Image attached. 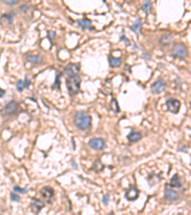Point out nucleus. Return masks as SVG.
I'll return each instance as SVG.
<instances>
[{"mask_svg":"<svg viewBox=\"0 0 191 215\" xmlns=\"http://www.w3.org/2000/svg\"><path fill=\"white\" fill-rule=\"evenodd\" d=\"M74 122L76 124V126L79 129L85 130V129L90 128L92 119H91V116L87 114L86 112L79 111V112H76L75 114Z\"/></svg>","mask_w":191,"mask_h":215,"instance_id":"1","label":"nucleus"},{"mask_svg":"<svg viewBox=\"0 0 191 215\" xmlns=\"http://www.w3.org/2000/svg\"><path fill=\"white\" fill-rule=\"evenodd\" d=\"M67 89L71 95H76L80 90V76L76 75L70 77L66 80Z\"/></svg>","mask_w":191,"mask_h":215,"instance_id":"2","label":"nucleus"},{"mask_svg":"<svg viewBox=\"0 0 191 215\" xmlns=\"http://www.w3.org/2000/svg\"><path fill=\"white\" fill-rule=\"evenodd\" d=\"M180 106H181L180 101L176 99H170L168 100H166L167 109H168L170 112L174 113V114H177L179 112V110H180Z\"/></svg>","mask_w":191,"mask_h":215,"instance_id":"3","label":"nucleus"},{"mask_svg":"<svg viewBox=\"0 0 191 215\" xmlns=\"http://www.w3.org/2000/svg\"><path fill=\"white\" fill-rule=\"evenodd\" d=\"M79 69H80V65L79 63H71L65 68V75L68 77L79 75Z\"/></svg>","mask_w":191,"mask_h":215,"instance_id":"4","label":"nucleus"},{"mask_svg":"<svg viewBox=\"0 0 191 215\" xmlns=\"http://www.w3.org/2000/svg\"><path fill=\"white\" fill-rule=\"evenodd\" d=\"M165 88H166L165 82L163 80H158L151 85V91L154 94H160L165 90Z\"/></svg>","mask_w":191,"mask_h":215,"instance_id":"5","label":"nucleus"},{"mask_svg":"<svg viewBox=\"0 0 191 215\" xmlns=\"http://www.w3.org/2000/svg\"><path fill=\"white\" fill-rule=\"evenodd\" d=\"M187 55V52H186V47H184L183 44H178L176 45V47L174 48V50H173V53H172V56L175 57H186Z\"/></svg>","mask_w":191,"mask_h":215,"instance_id":"6","label":"nucleus"},{"mask_svg":"<svg viewBox=\"0 0 191 215\" xmlns=\"http://www.w3.org/2000/svg\"><path fill=\"white\" fill-rule=\"evenodd\" d=\"M89 145L93 149H96V150H102V149L105 147V142L102 139H92L90 142H89Z\"/></svg>","mask_w":191,"mask_h":215,"instance_id":"7","label":"nucleus"},{"mask_svg":"<svg viewBox=\"0 0 191 215\" xmlns=\"http://www.w3.org/2000/svg\"><path fill=\"white\" fill-rule=\"evenodd\" d=\"M17 108H18V104L15 101H11L7 105L4 107V114L5 115H13L17 111Z\"/></svg>","mask_w":191,"mask_h":215,"instance_id":"8","label":"nucleus"},{"mask_svg":"<svg viewBox=\"0 0 191 215\" xmlns=\"http://www.w3.org/2000/svg\"><path fill=\"white\" fill-rule=\"evenodd\" d=\"M125 197L129 201H135L139 197V190L134 187H131L125 193Z\"/></svg>","mask_w":191,"mask_h":215,"instance_id":"9","label":"nucleus"},{"mask_svg":"<svg viewBox=\"0 0 191 215\" xmlns=\"http://www.w3.org/2000/svg\"><path fill=\"white\" fill-rule=\"evenodd\" d=\"M40 194L42 196V198L49 201L53 197V189L49 187H45L40 190Z\"/></svg>","mask_w":191,"mask_h":215,"instance_id":"10","label":"nucleus"},{"mask_svg":"<svg viewBox=\"0 0 191 215\" xmlns=\"http://www.w3.org/2000/svg\"><path fill=\"white\" fill-rule=\"evenodd\" d=\"M43 206H44L43 203L41 202L40 200L37 199V198L33 199L32 204H31V207H32V210L34 213H38L41 210H42Z\"/></svg>","mask_w":191,"mask_h":215,"instance_id":"11","label":"nucleus"},{"mask_svg":"<svg viewBox=\"0 0 191 215\" xmlns=\"http://www.w3.org/2000/svg\"><path fill=\"white\" fill-rule=\"evenodd\" d=\"M77 24H79V26L82 29H88V30H93V26L91 24V21L88 20L86 18L84 19H81L79 21H77Z\"/></svg>","mask_w":191,"mask_h":215,"instance_id":"12","label":"nucleus"},{"mask_svg":"<svg viewBox=\"0 0 191 215\" xmlns=\"http://www.w3.org/2000/svg\"><path fill=\"white\" fill-rule=\"evenodd\" d=\"M127 139L131 142H136L141 139V134L139 132H134V131H132V132L127 136Z\"/></svg>","mask_w":191,"mask_h":215,"instance_id":"13","label":"nucleus"},{"mask_svg":"<svg viewBox=\"0 0 191 215\" xmlns=\"http://www.w3.org/2000/svg\"><path fill=\"white\" fill-rule=\"evenodd\" d=\"M164 197L169 201H176L178 199V194H177V192H175V191L167 189V190H165Z\"/></svg>","mask_w":191,"mask_h":215,"instance_id":"14","label":"nucleus"},{"mask_svg":"<svg viewBox=\"0 0 191 215\" xmlns=\"http://www.w3.org/2000/svg\"><path fill=\"white\" fill-rule=\"evenodd\" d=\"M102 91L105 95H109L112 93V81L110 80H107L104 81L102 86Z\"/></svg>","mask_w":191,"mask_h":215,"instance_id":"15","label":"nucleus"},{"mask_svg":"<svg viewBox=\"0 0 191 215\" xmlns=\"http://www.w3.org/2000/svg\"><path fill=\"white\" fill-rule=\"evenodd\" d=\"M172 42H173V37L169 34H164L160 39V43L162 45H163V46H167Z\"/></svg>","mask_w":191,"mask_h":215,"instance_id":"16","label":"nucleus"},{"mask_svg":"<svg viewBox=\"0 0 191 215\" xmlns=\"http://www.w3.org/2000/svg\"><path fill=\"white\" fill-rule=\"evenodd\" d=\"M109 64L111 67H118V66H121V59L109 57Z\"/></svg>","mask_w":191,"mask_h":215,"instance_id":"17","label":"nucleus"},{"mask_svg":"<svg viewBox=\"0 0 191 215\" xmlns=\"http://www.w3.org/2000/svg\"><path fill=\"white\" fill-rule=\"evenodd\" d=\"M27 59L34 64H39L41 62V57L37 55H29L27 56Z\"/></svg>","mask_w":191,"mask_h":215,"instance_id":"18","label":"nucleus"},{"mask_svg":"<svg viewBox=\"0 0 191 215\" xmlns=\"http://www.w3.org/2000/svg\"><path fill=\"white\" fill-rule=\"evenodd\" d=\"M170 187H181V183L180 180H179V176L177 174H175L172 177L171 181H170Z\"/></svg>","mask_w":191,"mask_h":215,"instance_id":"19","label":"nucleus"},{"mask_svg":"<svg viewBox=\"0 0 191 215\" xmlns=\"http://www.w3.org/2000/svg\"><path fill=\"white\" fill-rule=\"evenodd\" d=\"M111 108H112V110H114L116 113L119 112V106H118V103H117V99H112V101H111Z\"/></svg>","mask_w":191,"mask_h":215,"instance_id":"20","label":"nucleus"},{"mask_svg":"<svg viewBox=\"0 0 191 215\" xmlns=\"http://www.w3.org/2000/svg\"><path fill=\"white\" fill-rule=\"evenodd\" d=\"M3 20L7 22V24H11V22H13V16H11V15H3L1 16V21Z\"/></svg>","mask_w":191,"mask_h":215,"instance_id":"21","label":"nucleus"},{"mask_svg":"<svg viewBox=\"0 0 191 215\" xmlns=\"http://www.w3.org/2000/svg\"><path fill=\"white\" fill-rule=\"evenodd\" d=\"M141 28V20H138V21H137V23H135L133 26L130 27V29L132 30V31H137V32H140Z\"/></svg>","mask_w":191,"mask_h":215,"instance_id":"22","label":"nucleus"},{"mask_svg":"<svg viewBox=\"0 0 191 215\" xmlns=\"http://www.w3.org/2000/svg\"><path fill=\"white\" fill-rule=\"evenodd\" d=\"M150 8H151V2L150 1H145L144 3L142 4V10L144 11H147L150 10Z\"/></svg>","mask_w":191,"mask_h":215,"instance_id":"23","label":"nucleus"},{"mask_svg":"<svg viewBox=\"0 0 191 215\" xmlns=\"http://www.w3.org/2000/svg\"><path fill=\"white\" fill-rule=\"evenodd\" d=\"M59 79H60V73H57V77H56V81L53 83V88H59Z\"/></svg>","mask_w":191,"mask_h":215,"instance_id":"24","label":"nucleus"},{"mask_svg":"<svg viewBox=\"0 0 191 215\" xmlns=\"http://www.w3.org/2000/svg\"><path fill=\"white\" fill-rule=\"evenodd\" d=\"M16 88H17V91H18V92H22V91H23V89H24V83H23L22 80H18V81H17Z\"/></svg>","mask_w":191,"mask_h":215,"instance_id":"25","label":"nucleus"},{"mask_svg":"<svg viewBox=\"0 0 191 215\" xmlns=\"http://www.w3.org/2000/svg\"><path fill=\"white\" fill-rule=\"evenodd\" d=\"M11 199L14 202H18L19 201V196L16 195L15 193H11Z\"/></svg>","mask_w":191,"mask_h":215,"instance_id":"26","label":"nucleus"},{"mask_svg":"<svg viewBox=\"0 0 191 215\" xmlns=\"http://www.w3.org/2000/svg\"><path fill=\"white\" fill-rule=\"evenodd\" d=\"M23 83H24V88H28L30 86V84H31V81H30L29 77L27 76L25 77V80L23 81Z\"/></svg>","mask_w":191,"mask_h":215,"instance_id":"27","label":"nucleus"},{"mask_svg":"<svg viewBox=\"0 0 191 215\" xmlns=\"http://www.w3.org/2000/svg\"><path fill=\"white\" fill-rule=\"evenodd\" d=\"M3 2L6 3V4H8V5H16L17 3H18L17 0H5V1H3Z\"/></svg>","mask_w":191,"mask_h":215,"instance_id":"28","label":"nucleus"},{"mask_svg":"<svg viewBox=\"0 0 191 215\" xmlns=\"http://www.w3.org/2000/svg\"><path fill=\"white\" fill-rule=\"evenodd\" d=\"M14 189L15 191H19V192H21V193H26L28 191V189H26V188H21V187H15Z\"/></svg>","mask_w":191,"mask_h":215,"instance_id":"29","label":"nucleus"},{"mask_svg":"<svg viewBox=\"0 0 191 215\" xmlns=\"http://www.w3.org/2000/svg\"><path fill=\"white\" fill-rule=\"evenodd\" d=\"M121 41H124V42L127 44V46H129V45H130V42H129V40H128V39H127L126 37H124V35H121Z\"/></svg>","mask_w":191,"mask_h":215,"instance_id":"30","label":"nucleus"},{"mask_svg":"<svg viewBox=\"0 0 191 215\" xmlns=\"http://www.w3.org/2000/svg\"><path fill=\"white\" fill-rule=\"evenodd\" d=\"M108 199H109L108 195H104V197H103V203H104L105 205L108 204Z\"/></svg>","mask_w":191,"mask_h":215,"instance_id":"31","label":"nucleus"},{"mask_svg":"<svg viewBox=\"0 0 191 215\" xmlns=\"http://www.w3.org/2000/svg\"><path fill=\"white\" fill-rule=\"evenodd\" d=\"M5 94H6V91H5V90H3V89H0V98L4 97Z\"/></svg>","mask_w":191,"mask_h":215,"instance_id":"32","label":"nucleus"},{"mask_svg":"<svg viewBox=\"0 0 191 215\" xmlns=\"http://www.w3.org/2000/svg\"><path fill=\"white\" fill-rule=\"evenodd\" d=\"M49 37H55V33L50 32V33H49Z\"/></svg>","mask_w":191,"mask_h":215,"instance_id":"33","label":"nucleus"}]
</instances>
